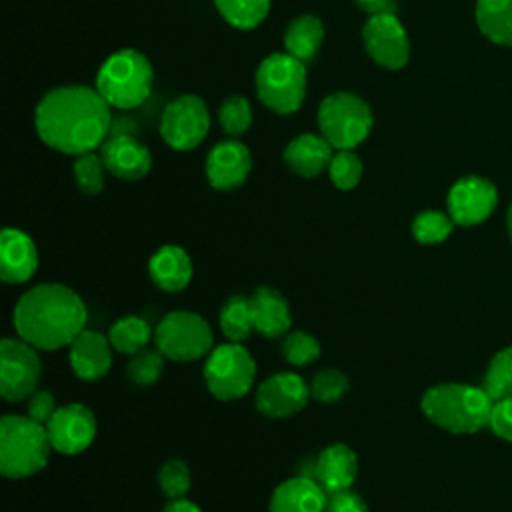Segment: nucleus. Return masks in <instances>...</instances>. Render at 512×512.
I'll return each mask as SVG.
<instances>
[{
	"label": "nucleus",
	"instance_id": "nucleus-1",
	"mask_svg": "<svg viewBox=\"0 0 512 512\" xmlns=\"http://www.w3.org/2000/svg\"><path fill=\"white\" fill-rule=\"evenodd\" d=\"M110 108L96 88L78 84L52 88L36 104V134L48 148L62 154L94 152L108 138Z\"/></svg>",
	"mask_w": 512,
	"mask_h": 512
},
{
	"label": "nucleus",
	"instance_id": "nucleus-2",
	"mask_svg": "<svg viewBox=\"0 0 512 512\" xmlns=\"http://www.w3.org/2000/svg\"><path fill=\"white\" fill-rule=\"evenodd\" d=\"M82 298L62 284H38L22 294L14 308V328L40 350L70 346L86 326Z\"/></svg>",
	"mask_w": 512,
	"mask_h": 512
},
{
	"label": "nucleus",
	"instance_id": "nucleus-3",
	"mask_svg": "<svg viewBox=\"0 0 512 512\" xmlns=\"http://www.w3.org/2000/svg\"><path fill=\"white\" fill-rule=\"evenodd\" d=\"M494 400L484 388L468 384H438L424 392L426 418L454 434H472L490 424Z\"/></svg>",
	"mask_w": 512,
	"mask_h": 512
},
{
	"label": "nucleus",
	"instance_id": "nucleus-4",
	"mask_svg": "<svg viewBox=\"0 0 512 512\" xmlns=\"http://www.w3.org/2000/svg\"><path fill=\"white\" fill-rule=\"evenodd\" d=\"M152 84V64L134 48H122L110 54L96 74V90L118 110H132L144 104L152 92Z\"/></svg>",
	"mask_w": 512,
	"mask_h": 512
},
{
	"label": "nucleus",
	"instance_id": "nucleus-5",
	"mask_svg": "<svg viewBox=\"0 0 512 512\" xmlns=\"http://www.w3.org/2000/svg\"><path fill=\"white\" fill-rule=\"evenodd\" d=\"M44 424L30 416L8 414L0 420V472L6 478H26L40 472L50 454Z\"/></svg>",
	"mask_w": 512,
	"mask_h": 512
},
{
	"label": "nucleus",
	"instance_id": "nucleus-6",
	"mask_svg": "<svg viewBox=\"0 0 512 512\" xmlns=\"http://www.w3.org/2000/svg\"><path fill=\"white\" fill-rule=\"evenodd\" d=\"M254 88L258 100L268 110L280 116L294 114L306 98V64L288 52H274L260 62L254 76Z\"/></svg>",
	"mask_w": 512,
	"mask_h": 512
},
{
	"label": "nucleus",
	"instance_id": "nucleus-7",
	"mask_svg": "<svg viewBox=\"0 0 512 512\" xmlns=\"http://www.w3.org/2000/svg\"><path fill=\"white\" fill-rule=\"evenodd\" d=\"M316 122L334 150H354L372 132L374 116L362 96L340 90L320 102Z\"/></svg>",
	"mask_w": 512,
	"mask_h": 512
},
{
	"label": "nucleus",
	"instance_id": "nucleus-8",
	"mask_svg": "<svg viewBox=\"0 0 512 512\" xmlns=\"http://www.w3.org/2000/svg\"><path fill=\"white\" fill-rule=\"evenodd\" d=\"M156 348L174 362H192L212 352L208 322L188 310L168 312L154 328Z\"/></svg>",
	"mask_w": 512,
	"mask_h": 512
},
{
	"label": "nucleus",
	"instance_id": "nucleus-9",
	"mask_svg": "<svg viewBox=\"0 0 512 512\" xmlns=\"http://www.w3.org/2000/svg\"><path fill=\"white\" fill-rule=\"evenodd\" d=\"M254 376L256 362L238 342L212 348L204 364L206 386L220 400H236L246 396L254 384Z\"/></svg>",
	"mask_w": 512,
	"mask_h": 512
},
{
	"label": "nucleus",
	"instance_id": "nucleus-10",
	"mask_svg": "<svg viewBox=\"0 0 512 512\" xmlns=\"http://www.w3.org/2000/svg\"><path fill=\"white\" fill-rule=\"evenodd\" d=\"M210 130V112L206 102L196 94H180L172 98L160 116L162 140L178 152H186L202 144Z\"/></svg>",
	"mask_w": 512,
	"mask_h": 512
},
{
	"label": "nucleus",
	"instance_id": "nucleus-11",
	"mask_svg": "<svg viewBox=\"0 0 512 512\" xmlns=\"http://www.w3.org/2000/svg\"><path fill=\"white\" fill-rule=\"evenodd\" d=\"M36 348L22 338H4L0 344V392L8 402L30 398L40 380Z\"/></svg>",
	"mask_w": 512,
	"mask_h": 512
},
{
	"label": "nucleus",
	"instance_id": "nucleus-12",
	"mask_svg": "<svg viewBox=\"0 0 512 512\" xmlns=\"http://www.w3.org/2000/svg\"><path fill=\"white\" fill-rule=\"evenodd\" d=\"M362 42L372 62L384 70H400L410 60V40L394 12L368 16L362 26Z\"/></svg>",
	"mask_w": 512,
	"mask_h": 512
},
{
	"label": "nucleus",
	"instance_id": "nucleus-13",
	"mask_svg": "<svg viewBox=\"0 0 512 512\" xmlns=\"http://www.w3.org/2000/svg\"><path fill=\"white\" fill-rule=\"evenodd\" d=\"M46 430L54 450L68 456L80 454L96 436V416L84 404H66L56 408Z\"/></svg>",
	"mask_w": 512,
	"mask_h": 512
},
{
	"label": "nucleus",
	"instance_id": "nucleus-14",
	"mask_svg": "<svg viewBox=\"0 0 512 512\" xmlns=\"http://www.w3.org/2000/svg\"><path fill=\"white\" fill-rule=\"evenodd\" d=\"M498 194L490 180L480 176L460 178L448 192V214L454 224L474 226L484 222L496 208Z\"/></svg>",
	"mask_w": 512,
	"mask_h": 512
},
{
	"label": "nucleus",
	"instance_id": "nucleus-15",
	"mask_svg": "<svg viewBox=\"0 0 512 512\" xmlns=\"http://www.w3.org/2000/svg\"><path fill=\"white\" fill-rule=\"evenodd\" d=\"M310 396V388L302 376L294 372H278L266 378L256 390V408L270 418H286L300 412Z\"/></svg>",
	"mask_w": 512,
	"mask_h": 512
},
{
	"label": "nucleus",
	"instance_id": "nucleus-16",
	"mask_svg": "<svg viewBox=\"0 0 512 512\" xmlns=\"http://www.w3.org/2000/svg\"><path fill=\"white\" fill-rule=\"evenodd\" d=\"M252 170L250 150L230 138L212 146L206 156V178L212 188L230 192L240 188Z\"/></svg>",
	"mask_w": 512,
	"mask_h": 512
},
{
	"label": "nucleus",
	"instance_id": "nucleus-17",
	"mask_svg": "<svg viewBox=\"0 0 512 512\" xmlns=\"http://www.w3.org/2000/svg\"><path fill=\"white\" fill-rule=\"evenodd\" d=\"M106 170L120 180H140L152 168L150 150L130 134L108 136L100 146Z\"/></svg>",
	"mask_w": 512,
	"mask_h": 512
},
{
	"label": "nucleus",
	"instance_id": "nucleus-18",
	"mask_svg": "<svg viewBox=\"0 0 512 512\" xmlns=\"http://www.w3.org/2000/svg\"><path fill=\"white\" fill-rule=\"evenodd\" d=\"M38 268V252L34 240L18 230L4 228L0 238V276L6 284L28 282Z\"/></svg>",
	"mask_w": 512,
	"mask_h": 512
},
{
	"label": "nucleus",
	"instance_id": "nucleus-19",
	"mask_svg": "<svg viewBox=\"0 0 512 512\" xmlns=\"http://www.w3.org/2000/svg\"><path fill=\"white\" fill-rule=\"evenodd\" d=\"M70 366L82 380H100L112 366L110 338L84 328L70 344Z\"/></svg>",
	"mask_w": 512,
	"mask_h": 512
},
{
	"label": "nucleus",
	"instance_id": "nucleus-20",
	"mask_svg": "<svg viewBox=\"0 0 512 512\" xmlns=\"http://www.w3.org/2000/svg\"><path fill=\"white\" fill-rule=\"evenodd\" d=\"M334 156V148L322 134H298L284 148V164L302 178H314L320 172L328 170V164Z\"/></svg>",
	"mask_w": 512,
	"mask_h": 512
},
{
	"label": "nucleus",
	"instance_id": "nucleus-21",
	"mask_svg": "<svg viewBox=\"0 0 512 512\" xmlns=\"http://www.w3.org/2000/svg\"><path fill=\"white\" fill-rule=\"evenodd\" d=\"M328 492L312 476H296L282 482L272 498L270 512H326Z\"/></svg>",
	"mask_w": 512,
	"mask_h": 512
},
{
	"label": "nucleus",
	"instance_id": "nucleus-22",
	"mask_svg": "<svg viewBox=\"0 0 512 512\" xmlns=\"http://www.w3.org/2000/svg\"><path fill=\"white\" fill-rule=\"evenodd\" d=\"M356 472V454L346 444H332L324 448L314 464V478L328 494L350 488L356 480Z\"/></svg>",
	"mask_w": 512,
	"mask_h": 512
},
{
	"label": "nucleus",
	"instance_id": "nucleus-23",
	"mask_svg": "<svg viewBox=\"0 0 512 512\" xmlns=\"http://www.w3.org/2000/svg\"><path fill=\"white\" fill-rule=\"evenodd\" d=\"M250 306H252L254 330L258 334H262L264 338H278L288 332L292 324L290 306L278 290L270 286H260L250 296Z\"/></svg>",
	"mask_w": 512,
	"mask_h": 512
},
{
	"label": "nucleus",
	"instance_id": "nucleus-24",
	"mask_svg": "<svg viewBox=\"0 0 512 512\" xmlns=\"http://www.w3.org/2000/svg\"><path fill=\"white\" fill-rule=\"evenodd\" d=\"M152 282L164 292H178L192 278V260L184 248L166 244L154 252L148 264Z\"/></svg>",
	"mask_w": 512,
	"mask_h": 512
},
{
	"label": "nucleus",
	"instance_id": "nucleus-25",
	"mask_svg": "<svg viewBox=\"0 0 512 512\" xmlns=\"http://www.w3.org/2000/svg\"><path fill=\"white\" fill-rule=\"evenodd\" d=\"M324 40V24L314 14L296 16L284 30V52L298 58L300 62H310Z\"/></svg>",
	"mask_w": 512,
	"mask_h": 512
},
{
	"label": "nucleus",
	"instance_id": "nucleus-26",
	"mask_svg": "<svg viewBox=\"0 0 512 512\" xmlns=\"http://www.w3.org/2000/svg\"><path fill=\"white\" fill-rule=\"evenodd\" d=\"M476 24L488 40L512 46V0H478Z\"/></svg>",
	"mask_w": 512,
	"mask_h": 512
},
{
	"label": "nucleus",
	"instance_id": "nucleus-27",
	"mask_svg": "<svg viewBox=\"0 0 512 512\" xmlns=\"http://www.w3.org/2000/svg\"><path fill=\"white\" fill-rule=\"evenodd\" d=\"M218 14L238 30L258 28L268 12L270 0H214Z\"/></svg>",
	"mask_w": 512,
	"mask_h": 512
},
{
	"label": "nucleus",
	"instance_id": "nucleus-28",
	"mask_svg": "<svg viewBox=\"0 0 512 512\" xmlns=\"http://www.w3.org/2000/svg\"><path fill=\"white\" fill-rule=\"evenodd\" d=\"M108 338L114 350L122 354H136L146 348L150 338H154V332L144 318L124 316L112 324Z\"/></svg>",
	"mask_w": 512,
	"mask_h": 512
},
{
	"label": "nucleus",
	"instance_id": "nucleus-29",
	"mask_svg": "<svg viewBox=\"0 0 512 512\" xmlns=\"http://www.w3.org/2000/svg\"><path fill=\"white\" fill-rule=\"evenodd\" d=\"M220 328L230 342H244L254 330L250 298L240 294L230 296L220 310Z\"/></svg>",
	"mask_w": 512,
	"mask_h": 512
},
{
	"label": "nucleus",
	"instance_id": "nucleus-30",
	"mask_svg": "<svg viewBox=\"0 0 512 512\" xmlns=\"http://www.w3.org/2000/svg\"><path fill=\"white\" fill-rule=\"evenodd\" d=\"M218 122L222 132L228 134L230 138H238L246 134L252 126V106L248 98L240 94L228 96L218 108Z\"/></svg>",
	"mask_w": 512,
	"mask_h": 512
},
{
	"label": "nucleus",
	"instance_id": "nucleus-31",
	"mask_svg": "<svg viewBox=\"0 0 512 512\" xmlns=\"http://www.w3.org/2000/svg\"><path fill=\"white\" fill-rule=\"evenodd\" d=\"M72 170H74L76 186L82 194L96 196L104 190V180H106L108 170H106L100 154L86 152V154L76 156Z\"/></svg>",
	"mask_w": 512,
	"mask_h": 512
},
{
	"label": "nucleus",
	"instance_id": "nucleus-32",
	"mask_svg": "<svg viewBox=\"0 0 512 512\" xmlns=\"http://www.w3.org/2000/svg\"><path fill=\"white\" fill-rule=\"evenodd\" d=\"M482 388L494 402L500 398L512 396V346L500 350L492 358L486 370Z\"/></svg>",
	"mask_w": 512,
	"mask_h": 512
},
{
	"label": "nucleus",
	"instance_id": "nucleus-33",
	"mask_svg": "<svg viewBox=\"0 0 512 512\" xmlns=\"http://www.w3.org/2000/svg\"><path fill=\"white\" fill-rule=\"evenodd\" d=\"M454 228L450 214L438 210H424L412 222V236L420 244H438L444 242Z\"/></svg>",
	"mask_w": 512,
	"mask_h": 512
},
{
	"label": "nucleus",
	"instance_id": "nucleus-34",
	"mask_svg": "<svg viewBox=\"0 0 512 512\" xmlns=\"http://www.w3.org/2000/svg\"><path fill=\"white\" fill-rule=\"evenodd\" d=\"M362 172V160L354 150H336L328 164L330 182L340 190L356 188L362 178Z\"/></svg>",
	"mask_w": 512,
	"mask_h": 512
},
{
	"label": "nucleus",
	"instance_id": "nucleus-35",
	"mask_svg": "<svg viewBox=\"0 0 512 512\" xmlns=\"http://www.w3.org/2000/svg\"><path fill=\"white\" fill-rule=\"evenodd\" d=\"M162 366H164V354L158 348L156 350L144 348L132 354V360L126 366V374L130 382H134L136 386H150L160 378Z\"/></svg>",
	"mask_w": 512,
	"mask_h": 512
},
{
	"label": "nucleus",
	"instance_id": "nucleus-36",
	"mask_svg": "<svg viewBox=\"0 0 512 512\" xmlns=\"http://www.w3.org/2000/svg\"><path fill=\"white\" fill-rule=\"evenodd\" d=\"M282 354L284 358L294 366H306L312 364L320 356V344L318 340L302 330L288 332L282 340Z\"/></svg>",
	"mask_w": 512,
	"mask_h": 512
},
{
	"label": "nucleus",
	"instance_id": "nucleus-37",
	"mask_svg": "<svg viewBox=\"0 0 512 512\" xmlns=\"http://www.w3.org/2000/svg\"><path fill=\"white\" fill-rule=\"evenodd\" d=\"M350 388V380L344 372L336 370V368H326V370H320L314 380H312V386H310V396H314L316 400L320 402H338L346 396Z\"/></svg>",
	"mask_w": 512,
	"mask_h": 512
},
{
	"label": "nucleus",
	"instance_id": "nucleus-38",
	"mask_svg": "<svg viewBox=\"0 0 512 512\" xmlns=\"http://www.w3.org/2000/svg\"><path fill=\"white\" fill-rule=\"evenodd\" d=\"M158 482H160V488L162 492L176 500V498H182L188 488H190V470L188 466L178 460V458H172V460H166L164 466L160 468V474H158Z\"/></svg>",
	"mask_w": 512,
	"mask_h": 512
},
{
	"label": "nucleus",
	"instance_id": "nucleus-39",
	"mask_svg": "<svg viewBox=\"0 0 512 512\" xmlns=\"http://www.w3.org/2000/svg\"><path fill=\"white\" fill-rule=\"evenodd\" d=\"M488 426L494 430L496 436L512 442V396L494 402Z\"/></svg>",
	"mask_w": 512,
	"mask_h": 512
},
{
	"label": "nucleus",
	"instance_id": "nucleus-40",
	"mask_svg": "<svg viewBox=\"0 0 512 512\" xmlns=\"http://www.w3.org/2000/svg\"><path fill=\"white\" fill-rule=\"evenodd\" d=\"M326 512H368V506L362 496L346 488V490L328 494Z\"/></svg>",
	"mask_w": 512,
	"mask_h": 512
},
{
	"label": "nucleus",
	"instance_id": "nucleus-41",
	"mask_svg": "<svg viewBox=\"0 0 512 512\" xmlns=\"http://www.w3.org/2000/svg\"><path fill=\"white\" fill-rule=\"evenodd\" d=\"M56 412V400L48 390H38L28 398V414L32 420L40 422V424H48V420L54 416Z\"/></svg>",
	"mask_w": 512,
	"mask_h": 512
},
{
	"label": "nucleus",
	"instance_id": "nucleus-42",
	"mask_svg": "<svg viewBox=\"0 0 512 512\" xmlns=\"http://www.w3.org/2000/svg\"><path fill=\"white\" fill-rule=\"evenodd\" d=\"M354 4L364 10L368 16L380 14V12H394L392 0H354Z\"/></svg>",
	"mask_w": 512,
	"mask_h": 512
},
{
	"label": "nucleus",
	"instance_id": "nucleus-43",
	"mask_svg": "<svg viewBox=\"0 0 512 512\" xmlns=\"http://www.w3.org/2000/svg\"><path fill=\"white\" fill-rule=\"evenodd\" d=\"M162 512H200V508L194 502H190V500L176 498L170 504H166Z\"/></svg>",
	"mask_w": 512,
	"mask_h": 512
},
{
	"label": "nucleus",
	"instance_id": "nucleus-44",
	"mask_svg": "<svg viewBox=\"0 0 512 512\" xmlns=\"http://www.w3.org/2000/svg\"><path fill=\"white\" fill-rule=\"evenodd\" d=\"M508 232H510V240H512V204L508 208Z\"/></svg>",
	"mask_w": 512,
	"mask_h": 512
}]
</instances>
